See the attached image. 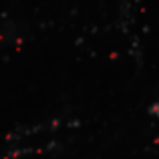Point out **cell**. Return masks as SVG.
Wrapping results in <instances>:
<instances>
[{
	"mask_svg": "<svg viewBox=\"0 0 159 159\" xmlns=\"http://www.w3.org/2000/svg\"><path fill=\"white\" fill-rule=\"evenodd\" d=\"M147 113H149L151 117H155V119H159V99H157V101H153L151 105H149Z\"/></svg>",
	"mask_w": 159,
	"mask_h": 159,
	"instance_id": "6da1fadb",
	"label": "cell"
}]
</instances>
